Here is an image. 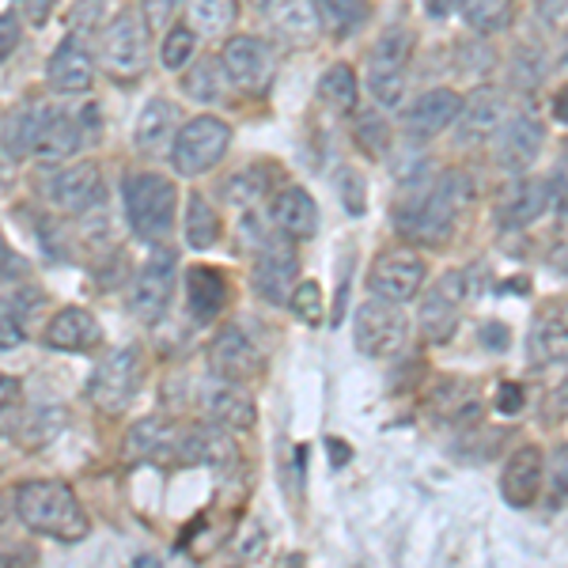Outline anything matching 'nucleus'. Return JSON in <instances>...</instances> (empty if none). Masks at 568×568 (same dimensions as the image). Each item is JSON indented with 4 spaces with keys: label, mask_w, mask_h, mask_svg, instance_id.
<instances>
[{
    "label": "nucleus",
    "mask_w": 568,
    "mask_h": 568,
    "mask_svg": "<svg viewBox=\"0 0 568 568\" xmlns=\"http://www.w3.org/2000/svg\"><path fill=\"white\" fill-rule=\"evenodd\" d=\"M179 4L182 0H141V12H144V20H149L152 31H163V27L175 20Z\"/></svg>",
    "instance_id": "a19ab883"
},
{
    "label": "nucleus",
    "mask_w": 568,
    "mask_h": 568,
    "mask_svg": "<svg viewBox=\"0 0 568 568\" xmlns=\"http://www.w3.org/2000/svg\"><path fill=\"white\" fill-rule=\"evenodd\" d=\"M481 342L489 345V349H504V345H508V326H500V323H485L481 326Z\"/></svg>",
    "instance_id": "c03bdc74"
},
{
    "label": "nucleus",
    "mask_w": 568,
    "mask_h": 568,
    "mask_svg": "<svg viewBox=\"0 0 568 568\" xmlns=\"http://www.w3.org/2000/svg\"><path fill=\"white\" fill-rule=\"evenodd\" d=\"M220 61H224L232 84L254 91V95L270 88L273 77H277V50L270 42H262L258 34H235V39H227Z\"/></svg>",
    "instance_id": "1a4fd4ad"
},
{
    "label": "nucleus",
    "mask_w": 568,
    "mask_h": 568,
    "mask_svg": "<svg viewBox=\"0 0 568 568\" xmlns=\"http://www.w3.org/2000/svg\"><path fill=\"white\" fill-rule=\"evenodd\" d=\"M45 194H50V201L61 213H88V209H95L99 194H103V179H99L95 163L80 160L69 163L65 171H58L50 179V186H45Z\"/></svg>",
    "instance_id": "a211bd4d"
},
{
    "label": "nucleus",
    "mask_w": 568,
    "mask_h": 568,
    "mask_svg": "<svg viewBox=\"0 0 568 568\" xmlns=\"http://www.w3.org/2000/svg\"><path fill=\"white\" fill-rule=\"evenodd\" d=\"M311 4H315L323 31L334 39H349L372 20V0H311Z\"/></svg>",
    "instance_id": "c756f323"
},
{
    "label": "nucleus",
    "mask_w": 568,
    "mask_h": 568,
    "mask_svg": "<svg viewBox=\"0 0 568 568\" xmlns=\"http://www.w3.org/2000/svg\"><path fill=\"white\" fill-rule=\"evenodd\" d=\"M99 342H103L99 323L84 307L58 311L53 323L45 326V345H50V349H61V353H84V349H95Z\"/></svg>",
    "instance_id": "393cba45"
},
{
    "label": "nucleus",
    "mask_w": 568,
    "mask_h": 568,
    "mask_svg": "<svg viewBox=\"0 0 568 568\" xmlns=\"http://www.w3.org/2000/svg\"><path fill=\"white\" fill-rule=\"evenodd\" d=\"M227 144H232L227 122H220L213 114H197L194 122H186L179 130L175 149H171V168H175V175L182 179H197L224 160Z\"/></svg>",
    "instance_id": "423d86ee"
},
{
    "label": "nucleus",
    "mask_w": 568,
    "mask_h": 568,
    "mask_svg": "<svg viewBox=\"0 0 568 568\" xmlns=\"http://www.w3.org/2000/svg\"><path fill=\"white\" fill-rule=\"evenodd\" d=\"M175 251H155L144 270L136 273L133 284V315L141 323H160L171 307V292H175Z\"/></svg>",
    "instance_id": "9d476101"
},
{
    "label": "nucleus",
    "mask_w": 568,
    "mask_h": 568,
    "mask_svg": "<svg viewBox=\"0 0 568 568\" xmlns=\"http://www.w3.org/2000/svg\"><path fill=\"white\" fill-rule=\"evenodd\" d=\"M296 251H292V235H270L262 240L258 262H254V288L262 292V300L270 304H288L292 284H296Z\"/></svg>",
    "instance_id": "9b49d317"
},
{
    "label": "nucleus",
    "mask_w": 568,
    "mask_h": 568,
    "mask_svg": "<svg viewBox=\"0 0 568 568\" xmlns=\"http://www.w3.org/2000/svg\"><path fill=\"white\" fill-rule=\"evenodd\" d=\"M53 4H58V0H23V16H27V20H31L34 27H42L45 20H50Z\"/></svg>",
    "instance_id": "37998d69"
},
{
    "label": "nucleus",
    "mask_w": 568,
    "mask_h": 568,
    "mask_svg": "<svg viewBox=\"0 0 568 568\" xmlns=\"http://www.w3.org/2000/svg\"><path fill=\"white\" fill-rule=\"evenodd\" d=\"M527 356L538 368L568 364V300H549L527 334Z\"/></svg>",
    "instance_id": "2eb2a0df"
},
{
    "label": "nucleus",
    "mask_w": 568,
    "mask_h": 568,
    "mask_svg": "<svg viewBox=\"0 0 568 568\" xmlns=\"http://www.w3.org/2000/svg\"><path fill=\"white\" fill-rule=\"evenodd\" d=\"M549 493H554V500L561 504L568 500V444H561L554 452V459H549Z\"/></svg>",
    "instance_id": "ea45409f"
},
{
    "label": "nucleus",
    "mask_w": 568,
    "mask_h": 568,
    "mask_svg": "<svg viewBox=\"0 0 568 568\" xmlns=\"http://www.w3.org/2000/svg\"><path fill=\"white\" fill-rule=\"evenodd\" d=\"M84 144V114H69L58 106L34 110V155L45 163H61Z\"/></svg>",
    "instance_id": "f8f14e48"
},
{
    "label": "nucleus",
    "mask_w": 568,
    "mask_h": 568,
    "mask_svg": "<svg viewBox=\"0 0 568 568\" xmlns=\"http://www.w3.org/2000/svg\"><path fill=\"white\" fill-rule=\"evenodd\" d=\"M136 390H141V349H133V345L110 353L88 383L91 406L103 414H125Z\"/></svg>",
    "instance_id": "6e6552de"
},
{
    "label": "nucleus",
    "mask_w": 568,
    "mask_h": 568,
    "mask_svg": "<svg viewBox=\"0 0 568 568\" xmlns=\"http://www.w3.org/2000/svg\"><path fill=\"white\" fill-rule=\"evenodd\" d=\"M270 20H273V31L288 42H307L311 34L318 31V12L311 0H273L270 4Z\"/></svg>",
    "instance_id": "7c9ffc66"
},
{
    "label": "nucleus",
    "mask_w": 568,
    "mask_h": 568,
    "mask_svg": "<svg viewBox=\"0 0 568 568\" xmlns=\"http://www.w3.org/2000/svg\"><path fill=\"white\" fill-rule=\"evenodd\" d=\"M542 141H546V130L538 118H516V122H508L504 130L497 133V163L504 171H511V175H524L530 163L538 160V152H542Z\"/></svg>",
    "instance_id": "412c9836"
},
{
    "label": "nucleus",
    "mask_w": 568,
    "mask_h": 568,
    "mask_svg": "<svg viewBox=\"0 0 568 568\" xmlns=\"http://www.w3.org/2000/svg\"><path fill=\"white\" fill-rule=\"evenodd\" d=\"M504 130V95L497 88H478L463 103L459 114V141L463 144H485Z\"/></svg>",
    "instance_id": "b1692460"
},
{
    "label": "nucleus",
    "mask_w": 568,
    "mask_h": 568,
    "mask_svg": "<svg viewBox=\"0 0 568 568\" xmlns=\"http://www.w3.org/2000/svg\"><path fill=\"white\" fill-rule=\"evenodd\" d=\"M546 481V466L538 447H519L500 470V497L508 508H530Z\"/></svg>",
    "instance_id": "6ab92c4d"
},
{
    "label": "nucleus",
    "mask_w": 568,
    "mask_h": 568,
    "mask_svg": "<svg viewBox=\"0 0 568 568\" xmlns=\"http://www.w3.org/2000/svg\"><path fill=\"white\" fill-rule=\"evenodd\" d=\"M326 452H329V463H334V466H342V463L353 459V452L342 444V439H326Z\"/></svg>",
    "instance_id": "de8ad7c7"
},
{
    "label": "nucleus",
    "mask_w": 568,
    "mask_h": 568,
    "mask_svg": "<svg viewBox=\"0 0 568 568\" xmlns=\"http://www.w3.org/2000/svg\"><path fill=\"white\" fill-rule=\"evenodd\" d=\"M149 20L136 8H122L103 31V69L114 80L130 84L149 69Z\"/></svg>",
    "instance_id": "20e7f679"
},
{
    "label": "nucleus",
    "mask_w": 568,
    "mask_h": 568,
    "mask_svg": "<svg viewBox=\"0 0 568 568\" xmlns=\"http://www.w3.org/2000/svg\"><path fill=\"white\" fill-rule=\"evenodd\" d=\"M194 53H197V39L190 27H171V31L163 34V45H160L163 69H182Z\"/></svg>",
    "instance_id": "4c0bfd02"
},
{
    "label": "nucleus",
    "mask_w": 568,
    "mask_h": 568,
    "mask_svg": "<svg viewBox=\"0 0 568 568\" xmlns=\"http://www.w3.org/2000/svg\"><path fill=\"white\" fill-rule=\"evenodd\" d=\"M409 337V323L398 311V304L390 300H368V304L356 307L353 318V342L368 361H387V356H398L406 349Z\"/></svg>",
    "instance_id": "0eeeda50"
},
{
    "label": "nucleus",
    "mask_w": 568,
    "mask_h": 568,
    "mask_svg": "<svg viewBox=\"0 0 568 568\" xmlns=\"http://www.w3.org/2000/svg\"><path fill=\"white\" fill-rule=\"evenodd\" d=\"M452 4H455V0H428V12H433V16H447V12H452Z\"/></svg>",
    "instance_id": "8fccbe9b"
},
{
    "label": "nucleus",
    "mask_w": 568,
    "mask_h": 568,
    "mask_svg": "<svg viewBox=\"0 0 568 568\" xmlns=\"http://www.w3.org/2000/svg\"><path fill=\"white\" fill-rule=\"evenodd\" d=\"M190 20L201 34H227L240 20V0H190Z\"/></svg>",
    "instance_id": "f704fd0d"
},
{
    "label": "nucleus",
    "mask_w": 568,
    "mask_h": 568,
    "mask_svg": "<svg viewBox=\"0 0 568 568\" xmlns=\"http://www.w3.org/2000/svg\"><path fill=\"white\" fill-rule=\"evenodd\" d=\"M205 409L224 428H251L254 425V402L240 390V383L216 379V387L205 390Z\"/></svg>",
    "instance_id": "c85d7f7f"
},
{
    "label": "nucleus",
    "mask_w": 568,
    "mask_h": 568,
    "mask_svg": "<svg viewBox=\"0 0 568 568\" xmlns=\"http://www.w3.org/2000/svg\"><path fill=\"white\" fill-rule=\"evenodd\" d=\"M227 197L235 201V205H258V201L270 194V175H265L262 168H243L240 175L227 179Z\"/></svg>",
    "instance_id": "e433bc0d"
},
{
    "label": "nucleus",
    "mask_w": 568,
    "mask_h": 568,
    "mask_svg": "<svg viewBox=\"0 0 568 568\" xmlns=\"http://www.w3.org/2000/svg\"><path fill=\"white\" fill-rule=\"evenodd\" d=\"M175 201L179 190L171 179L152 175V171H136L125 179V213L144 243H163L175 227Z\"/></svg>",
    "instance_id": "7ed1b4c3"
},
{
    "label": "nucleus",
    "mask_w": 568,
    "mask_h": 568,
    "mask_svg": "<svg viewBox=\"0 0 568 568\" xmlns=\"http://www.w3.org/2000/svg\"><path fill=\"white\" fill-rule=\"evenodd\" d=\"M45 80L61 95H80L95 84V58L88 53V45L80 39H65L58 50L50 53V65H45Z\"/></svg>",
    "instance_id": "aec40b11"
},
{
    "label": "nucleus",
    "mask_w": 568,
    "mask_h": 568,
    "mask_svg": "<svg viewBox=\"0 0 568 568\" xmlns=\"http://www.w3.org/2000/svg\"><path fill=\"white\" fill-rule=\"evenodd\" d=\"M16 511L31 530L58 538V542H84L91 530L84 504L61 481H23L16 489Z\"/></svg>",
    "instance_id": "f03ea898"
},
{
    "label": "nucleus",
    "mask_w": 568,
    "mask_h": 568,
    "mask_svg": "<svg viewBox=\"0 0 568 568\" xmlns=\"http://www.w3.org/2000/svg\"><path fill=\"white\" fill-rule=\"evenodd\" d=\"M20 323V318L12 315V307L4 304V337H0V342H4V349H12V345H20L23 342V329L16 326Z\"/></svg>",
    "instance_id": "49530a36"
},
{
    "label": "nucleus",
    "mask_w": 568,
    "mask_h": 568,
    "mask_svg": "<svg viewBox=\"0 0 568 568\" xmlns=\"http://www.w3.org/2000/svg\"><path fill=\"white\" fill-rule=\"evenodd\" d=\"M425 262L414 251H387L379 254L372 270V292L379 300H390V304H406L414 300L420 288H425Z\"/></svg>",
    "instance_id": "4468645a"
},
{
    "label": "nucleus",
    "mask_w": 568,
    "mask_h": 568,
    "mask_svg": "<svg viewBox=\"0 0 568 568\" xmlns=\"http://www.w3.org/2000/svg\"><path fill=\"white\" fill-rule=\"evenodd\" d=\"M470 201H474V182L463 171H444L439 179L409 190V197H402L394 205V224L420 243L439 246L452 240L455 224H459V216L466 213Z\"/></svg>",
    "instance_id": "f257e3e1"
},
{
    "label": "nucleus",
    "mask_w": 568,
    "mask_h": 568,
    "mask_svg": "<svg viewBox=\"0 0 568 568\" xmlns=\"http://www.w3.org/2000/svg\"><path fill=\"white\" fill-rule=\"evenodd\" d=\"M497 409L500 414H519V409H524V390H519V383H500Z\"/></svg>",
    "instance_id": "79ce46f5"
},
{
    "label": "nucleus",
    "mask_w": 568,
    "mask_h": 568,
    "mask_svg": "<svg viewBox=\"0 0 568 568\" xmlns=\"http://www.w3.org/2000/svg\"><path fill=\"white\" fill-rule=\"evenodd\" d=\"M251 4H258V8H270V4H273V0H251Z\"/></svg>",
    "instance_id": "3c124183"
},
{
    "label": "nucleus",
    "mask_w": 568,
    "mask_h": 568,
    "mask_svg": "<svg viewBox=\"0 0 568 568\" xmlns=\"http://www.w3.org/2000/svg\"><path fill=\"white\" fill-rule=\"evenodd\" d=\"M227 80L232 77H227L224 61H220V65H213V61H197V69L182 80V91H186L190 99H197V103H216V99H224Z\"/></svg>",
    "instance_id": "c9c22d12"
},
{
    "label": "nucleus",
    "mask_w": 568,
    "mask_h": 568,
    "mask_svg": "<svg viewBox=\"0 0 568 568\" xmlns=\"http://www.w3.org/2000/svg\"><path fill=\"white\" fill-rule=\"evenodd\" d=\"M179 130V106L171 99H149L133 125V144L144 155H163L168 149H175Z\"/></svg>",
    "instance_id": "5701e85b"
},
{
    "label": "nucleus",
    "mask_w": 568,
    "mask_h": 568,
    "mask_svg": "<svg viewBox=\"0 0 568 568\" xmlns=\"http://www.w3.org/2000/svg\"><path fill=\"white\" fill-rule=\"evenodd\" d=\"M220 240V216L205 197L194 194L186 201V243L194 251H209Z\"/></svg>",
    "instance_id": "473e14b6"
},
{
    "label": "nucleus",
    "mask_w": 568,
    "mask_h": 568,
    "mask_svg": "<svg viewBox=\"0 0 568 568\" xmlns=\"http://www.w3.org/2000/svg\"><path fill=\"white\" fill-rule=\"evenodd\" d=\"M318 99L334 110V114H349L356 110V77L349 65H329L318 80Z\"/></svg>",
    "instance_id": "72a5a7b5"
},
{
    "label": "nucleus",
    "mask_w": 568,
    "mask_h": 568,
    "mask_svg": "<svg viewBox=\"0 0 568 568\" xmlns=\"http://www.w3.org/2000/svg\"><path fill=\"white\" fill-rule=\"evenodd\" d=\"M463 20L478 34H497L516 16V0H463Z\"/></svg>",
    "instance_id": "2f4dec72"
},
{
    "label": "nucleus",
    "mask_w": 568,
    "mask_h": 568,
    "mask_svg": "<svg viewBox=\"0 0 568 568\" xmlns=\"http://www.w3.org/2000/svg\"><path fill=\"white\" fill-rule=\"evenodd\" d=\"M209 368L216 379L227 383H251L258 375V349L246 342V334L240 326H224L216 334V342L209 345Z\"/></svg>",
    "instance_id": "f3484780"
},
{
    "label": "nucleus",
    "mask_w": 568,
    "mask_h": 568,
    "mask_svg": "<svg viewBox=\"0 0 568 568\" xmlns=\"http://www.w3.org/2000/svg\"><path fill=\"white\" fill-rule=\"evenodd\" d=\"M273 224L292 240H311L318 232V205L304 186H288L273 201Z\"/></svg>",
    "instance_id": "bb28decb"
},
{
    "label": "nucleus",
    "mask_w": 568,
    "mask_h": 568,
    "mask_svg": "<svg viewBox=\"0 0 568 568\" xmlns=\"http://www.w3.org/2000/svg\"><path fill=\"white\" fill-rule=\"evenodd\" d=\"M409 53H414V34L402 23L387 27L379 34V42L368 53V91L375 95V103L383 106H398L406 95V69H409Z\"/></svg>",
    "instance_id": "39448f33"
},
{
    "label": "nucleus",
    "mask_w": 568,
    "mask_h": 568,
    "mask_svg": "<svg viewBox=\"0 0 568 568\" xmlns=\"http://www.w3.org/2000/svg\"><path fill=\"white\" fill-rule=\"evenodd\" d=\"M466 277L463 273H444L436 288L420 300V329L428 342H447L459 329V315L466 307Z\"/></svg>",
    "instance_id": "ddd939ff"
},
{
    "label": "nucleus",
    "mask_w": 568,
    "mask_h": 568,
    "mask_svg": "<svg viewBox=\"0 0 568 568\" xmlns=\"http://www.w3.org/2000/svg\"><path fill=\"white\" fill-rule=\"evenodd\" d=\"M554 118H557L561 125H568V84L554 95Z\"/></svg>",
    "instance_id": "09e8293b"
},
{
    "label": "nucleus",
    "mask_w": 568,
    "mask_h": 568,
    "mask_svg": "<svg viewBox=\"0 0 568 568\" xmlns=\"http://www.w3.org/2000/svg\"><path fill=\"white\" fill-rule=\"evenodd\" d=\"M288 307L300 323H307V326L323 323V288H318V281H300L296 288H292Z\"/></svg>",
    "instance_id": "58836bf2"
},
{
    "label": "nucleus",
    "mask_w": 568,
    "mask_h": 568,
    "mask_svg": "<svg viewBox=\"0 0 568 568\" xmlns=\"http://www.w3.org/2000/svg\"><path fill=\"white\" fill-rule=\"evenodd\" d=\"M186 288H190V311H194L201 323H213L220 311H224L227 296H232L224 273L209 270V265H194L186 273Z\"/></svg>",
    "instance_id": "cd10ccee"
},
{
    "label": "nucleus",
    "mask_w": 568,
    "mask_h": 568,
    "mask_svg": "<svg viewBox=\"0 0 568 568\" xmlns=\"http://www.w3.org/2000/svg\"><path fill=\"white\" fill-rule=\"evenodd\" d=\"M186 452V433L179 425H171L168 417H144L136 420V428L130 433V459L144 463H163V459H179Z\"/></svg>",
    "instance_id": "4be33fe9"
},
{
    "label": "nucleus",
    "mask_w": 568,
    "mask_h": 568,
    "mask_svg": "<svg viewBox=\"0 0 568 568\" xmlns=\"http://www.w3.org/2000/svg\"><path fill=\"white\" fill-rule=\"evenodd\" d=\"M463 103H466V99L459 95V91L433 88V91H425V95L409 103L406 118H402V125H406V133L414 136V141H433V136L444 133L447 125L459 122Z\"/></svg>",
    "instance_id": "dca6fc26"
},
{
    "label": "nucleus",
    "mask_w": 568,
    "mask_h": 568,
    "mask_svg": "<svg viewBox=\"0 0 568 568\" xmlns=\"http://www.w3.org/2000/svg\"><path fill=\"white\" fill-rule=\"evenodd\" d=\"M549 201H554V194H549V182L519 179L516 186L500 197L497 220H500V224H508V227H527V224H535V220L546 213Z\"/></svg>",
    "instance_id": "a878e982"
},
{
    "label": "nucleus",
    "mask_w": 568,
    "mask_h": 568,
    "mask_svg": "<svg viewBox=\"0 0 568 568\" xmlns=\"http://www.w3.org/2000/svg\"><path fill=\"white\" fill-rule=\"evenodd\" d=\"M16 42H20V27H16V16H4V20H0V45H4V58L16 50Z\"/></svg>",
    "instance_id": "a18cd8bd"
}]
</instances>
